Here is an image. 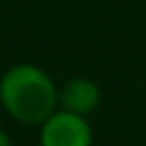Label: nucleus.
<instances>
[{"mask_svg":"<svg viewBox=\"0 0 146 146\" xmlns=\"http://www.w3.org/2000/svg\"><path fill=\"white\" fill-rule=\"evenodd\" d=\"M0 103L23 123H43L59 103L52 78L34 64H16L0 80Z\"/></svg>","mask_w":146,"mask_h":146,"instance_id":"obj_1","label":"nucleus"},{"mask_svg":"<svg viewBox=\"0 0 146 146\" xmlns=\"http://www.w3.org/2000/svg\"><path fill=\"white\" fill-rule=\"evenodd\" d=\"M41 146H91V128L80 114L52 112L41 123Z\"/></svg>","mask_w":146,"mask_h":146,"instance_id":"obj_2","label":"nucleus"},{"mask_svg":"<svg viewBox=\"0 0 146 146\" xmlns=\"http://www.w3.org/2000/svg\"><path fill=\"white\" fill-rule=\"evenodd\" d=\"M59 105L73 114L87 116L100 105V89L89 78H73L59 89Z\"/></svg>","mask_w":146,"mask_h":146,"instance_id":"obj_3","label":"nucleus"},{"mask_svg":"<svg viewBox=\"0 0 146 146\" xmlns=\"http://www.w3.org/2000/svg\"><path fill=\"white\" fill-rule=\"evenodd\" d=\"M0 146H11V141H9V137L0 130Z\"/></svg>","mask_w":146,"mask_h":146,"instance_id":"obj_4","label":"nucleus"}]
</instances>
